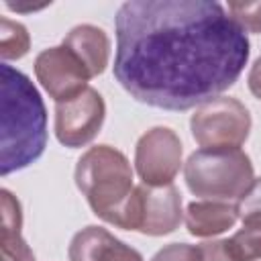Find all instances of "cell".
Listing matches in <instances>:
<instances>
[{"instance_id":"cell-1","label":"cell","mask_w":261,"mask_h":261,"mask_svg":"<svg viewBox=\"0 0 261 261\" xmlns=\"http://www.w3.org/2000/svg\"><path fill=\"white\" fill-rule=\"evenodd\" d=\"M116 82L141 104L190 110L228 90L251 45L228 10L210 0H128L114 16Z\"/></svg>"},{"instance_id":"cell-2","label":"cell","mask_w":261,"mask_h":261,"mask_svg":"<svg viewBox=\"0 0 261 261\" xmlns=\"http://www.w3.org/2000/svg\"><path fill=\"white\" fill-rule=\"evenodd\" d=\"M2 139L0 173L8 175L35 163L47 147V110L29 75L2 63Z\"/></svg>"},{"instance_id":"cell-3","label":"cell","mask_w":261,"mask_h":261,"mask_svg":"<svg viewBox=\"0 0 261 261\" xmlns=\"http://www.w3.org/2000/svg\"><path fill=\"white\" fill-rule=\"evenodd\" d=\"M75 186L104 222L137 230V186L124 153L110 145L90 147L75 163Z\"/></svg>"},{"instance_id":"cell-4","label":"cell","mask_w":261,"mask_h":261,"mask_svg":"<svg viewBox=\"0 0 261 261\" xmlns=\"http://www.w3.org/2000/svg\"><path fill=\"white\" fill-rule=\"evenodd\" d=\"M188 190L204 200L239 202L255 181L249 155L241 149H200L184 165Z\"/></svg>"},{"instance_id":"cell-5","label":"cell","mask_w":261,"mask_h":261,"mask_svg":"<svg viewBox=\"0 0 261 261\" xmlns=\"http://www.w3.org/2000/svg\"><path fill=\"white\" fill-rule=\"evenodd\" d=\"M190 128L202 149H239L249 137L251 114L241 100L218 96L196 108Z\"/></svg>"},{"instance_id":"cell-6","label":"cell","mask_w":261,"mask_h":261,"mask_svg":"<svg viewBox=\"0 0 261 261\" xmlns=\"http://www.w3.org/2000/svg\"><path fill=\"white\" fill-rule=\"evenodd\" d=\"M181 141L167 126H153L135 147V169L145 186H169L181 167Z\"/></svg>"},{"instance_id":"cell-7","label":"cell","mask_w":261,"mask_h":261,"mask_svg":"<svg viewBox=\"0 0 261 261\" xmlns=\"http://www.w3.org/2000/svg\"><path fill=\"white\" fill-rule=\"evenodd\" d=\"M104 118V98L98 90L86 88L73 100L55 104V137L69 149L84 147L100 133Z\"/></svg>"},{"instance_id":"cell-8","label":"cell","mask_w":261,"mask_h":261,"mask_svg":"<svg viewBox=\"0 0 261 261\" xmlns=\"http://www.w3.org/2000/svg\"><path fill=\"white\" fill-rule=\"evenodd\" d=\"M35 75L55 104L69 102L80 96L86 88H90L88 80L92 77L84 63L63 45L49 47L37 55Z\"/></svg>"},{"instance_id":"cell-9","label":"cell","mask_w":261,"mask_h":261,"mask_svg":"<svg viewBox=\"0 0 261 261\" xmlns=\"http://www.w3.org/2000/svg\"><path fill=\"white\" fill-rule=\"evenodd\" d=\"M184 220L181 196L169 186H137V230L149 237L173 232Z\"/></svg>"},{"instance_id":"cell-10","label":"cell","mask_w":261,"mask_h":261,"mask_svg":"<svg viewBox=\"0 0 261 261\" xmlns=\"http://www.w3.org/2000/svg\"><path fill=\"white\" fill-rule=\"evenodd\" d=\"M69 261H143V255L102 226L77 230L67 247Z\"/></svg>"},{"instance_id":"cell-11","label":"cell","mask_w":261,"mask_h":261,"mask_svg":"<svg viewBox=\"0 0 261 261\" xmlns=\"http://www.w3.org/2000/svg\"><path fill=\"white\" fill-rule=\"evenodd\" d=\"M61 45L67 47L84 63V67L88 69V73L92 77L100 75L106 69V65H108V59H110V39H108V35L100 27L77 24V27H73L65 35Z\"/></svg>"},{"instance_id":"cell-12","label":"cell","mask_w":261,"mask_h":261,"mask_svg":"<svg viewBox=\"0 0 261 261\" xmlns=\"http://www.w3.org/2000/svg\"><path fill=\"white\" fill-rule=\"evenodd\" d=\"M0 249L2 261H35L33 249L20 234L22 228V208L16 196L6 188L0 190Z\"/></svg>"},{"instance_id":"cell-13","label":"cell","mask_w":261,"mask_h":261,"mask_svg":"<svg viewBox=\"0 0 261 261\" xmlns=\"http://www.w3.org/2000/svg\"><path fill=\"white\" fill-rule=\"evenodd\" d=\"M237 220H239L237 206L230 202H216V200L192 202L184 214L186 228L194 237L220 234V232L232 228Z\"/></svg>"},{"instance_id":"cell-14","label":"cell","mask_w":261,"mask_h":261,"mask_svg":"<svg viewBox=\"0 0 261 261\" xmlns=\"http://www.w3.org/2000/svg\"><path fill=\"white\" fill-rule=\"evenodd\" d=\"M31 47V37L24 24L10 20L6 16L0 18V55L2 61H12L20 59L29 53Z\"/></svg>"},{"instance_id":"cell-15","label":"cell","mask_w":261,"mask_h":261,"mask_svg":"<svg viewBox=\"0 0 261 261\" xmlns=\"http://www.w3.org/2000/svg\"><path fill=\"white\" fill-rule=\"evenodd\" d=\"M228 251L232 253L234 261H255L261 259V224H245L237 230L230 239H226Z\"/></svg>"},{"instance_id":"cell-16","label":"cell","mask_w":261,"mask_h":261,"mask_svg":"<svg viewBox=\"0 0 261 261\" xmlns=\"http://www.w3.org/2000/svg\"><path fill=\"white\" fill-rule=\"evenodd\" d=\"M226 10L245 33H261V2H228Z\"/></svg>"},{"instance_id":"cell-17","label":"cell","mask_w":261,"mask_h":261,"mask_svg":"<svg viewBox=\"0 0 261 261\" xmlns=\"http://www.w3.org/2000/svg\"><path fill=\"white\" fill-rule=\"evenodd\" d=\"M237 214L245 224L259 222L261 224V177L253 181V186L245 192V196L234 204Z\"/></svg>"},{"instance_id":"cell-18","label":"cell","mask_w":261,"mask_h":261,"mask_svg":"<svg viewBox=\"0 0 261 261\" xmlns=\"http://www.w3.org/2000/svg\"><path fill=\"white\" fill-rule=\"evenodd\" d=\"M151 261H202L200 247L188 245V243H171L159 249Z\"/></svg>"},{"instance_id":"cell-19","label":"cell","mask_w":261,"mask_h":261,"mask_svg":"<svg viewBox=\"0 0 261 261\" xmlns=\"http://www.w3.org/2000/svg\"><path fill=\"white\" fill-rule=\"evenodd\" d=\"M200 247V255H202V261H234L232 253L228 251V243L226 239H220V241H206Z\"/></svg>"},{"instance_id":"cell-20","label":"cell","mask_w":261,"mask_h":261,"mask_svg":"<svg viewBox=\"0 0 261 261\" xmlns=\"http://www.w3.org/2000/svg\"><path fill=\"white\" fill-rule=\"evenodd\" d=\"M247 84H249V90L255 98L261 100V55L255 59V63L251 65V71L247 75Z\"/></svg>"},{"instance_id":"cell-21","label":"cell","mask_w":261,"mask_h":261,"mask_svg":"<svg viewBox=\"0 0 261 261\" xmlns=\"http://www.w3.org/2000/svg\"><path fill=\"white\" fill-rule=\"evenodd\" d=\"M47 4H12V2H6V8H10L14 12H35V10H41Z\"/></svg>"}]
</instances>
